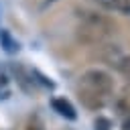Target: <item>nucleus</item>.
Segmentation results:
<instances>
[{
  "label": "nucleus",
  "instance_id": "1",
  "mask_svg": "<svg viewBox=\"0 0 130 130\" xmlns=\"http://www.w3.org/2000/svg\"><path fill=\"white\" fill-rule=\"evenodd\" d=\"M114 91V77L100 69V67H91L85 69L79 77V98L87 104V106H102Z\"/></svg>",
  "mask_w": 130,
  "mask_h": 130
},
{
  "label": "nucleus",
  "instance_id": "2",
  "mask_svg": "<svg viewBox=\"0 0 130 130\" xmlns=\"http://www.w3.org/2000/svg\"><path fill=\"white\" fill-rule=\"evenodd\" d=\"M79 18H81V30H83L87 37H91L93 41H95V39H104V37L110 35V30H112L110 20L104 18L102 14H98V12H81Z\"/></svg>",
  "mask_w": 130,
  "mask_h": 130
},
{
  "label": "nucleus",
  "instance_id": "3",
  "mask_svg": "<svg viewBox=\"0 0 130 130\" xmlns=\"http://www.w3.org/2000/svg\"><path fill=\"white\" fill-rule=\"evenodd\" d=\"M98 6L110 10V12H118L124 16H130V0H95Z\"/></svg>",
  "mask_w": 130,
  "mask_h": 130
},
{
  "label": "nucleus",
  "instance_id": "4",
  "mask_svg": "<svg viewBox=\"0 0 130 130\" xmlns=\"http://www.w3.org/2000/svg\"><path fill=\"white\" fill-rule=\"evenodd\" d=\"M51 104H53V110H55L59 116H63V118H67V120H75V110H73V106H71L65 98H55Z\"/></svg>",
  "mask_w": 130,
  "mask_h": 130
},
{
  "label": "nucleus",
  "instance_id": "5",
  "mask_svg": "<svg viewBox=\"0 0 130 130\" xmlns=\"http://www.w3.org/2000/svg\"><path fill=\"white\" fill-rule=\"evenodd\" d=\"M118 67V71H120V75L126 79V81H130V55H124L122 59H120V63L116 65Z\"/></svg>",
  "mask_w": 130,
  "mask_h": 130
},
{
  "label": "nucleus",
  "instance_id": "6",
  "mask_svg": "<svg viewBox=\"0 0 130 130\" xmlns=\"http://www.w3.org/2000/svg\"><path fill=\"white\" fill-rule=\"evenodd\" d=\"M93 126H95V130H110V122L104 116H98L95 122H93Z\"/></svg>",
  "mask_w": 130,
  "mask_h": 130
},
{
  "label": "nucleus",
  "instance_id": "7",
  "mask_svg": "<svg viewBox=\"0 0 130 130\" xmlns=\"http://www.w3.org/2000/svg\"><path fill=\"white\" fill-rule=\"evenodd\" d=\"M122 130H130V116L124 118V122H122Z\"/></svg>",
  "mask_w": 130,
  "mask_h": 130
},
{
  "label": "nucleus",
  "instance_id": "8",
  "mask_svg": "<svg viewBox=\"0 0 130 130\" xmlns=\"http://www.w3.org/2000/svg\"><path fill=\"white\" fill-rule=\"evenodd\" d=\"M26 130H41V128H37V126H28Z\"/></svg>",
  "mask_w": 130,
  "mask_h": 130
}]
</instances>
